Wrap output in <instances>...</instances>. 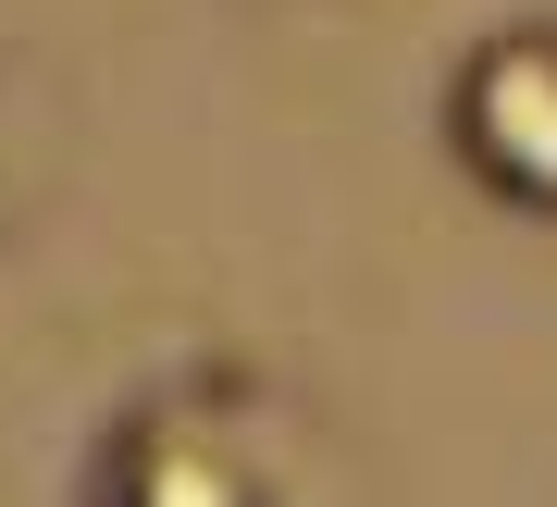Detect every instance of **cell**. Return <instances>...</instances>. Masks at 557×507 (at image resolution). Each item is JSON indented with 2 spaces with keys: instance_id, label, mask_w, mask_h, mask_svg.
I'll use <instances>...</instances> for the list:
<instances>
[{
  "instance_id": "cell-1",
  "label": "cell",
  "mask_w": 557,
  "mask_h": 507,
  "mask_svg": "<svg viewBox=\"0 0 557 507\" xmlns=\"http://www.w3.org/2000/svg\"><path fill=\"white\" fill-rule=\"evenodd\" d=\"M310 409L248 347H174L112 396L75 458V507H310Z\"/></svg>"
},
{
  "instance_id": "cell-2",
  "label": "cell",
  "mask_w": 557,
  "mask_h": 507,
  "mask_svg": "<svg viewBox=\"0 0 557 507\" xmlns=\"http://www.w3.org/2000/svg\"><path fill=\"white\" fill-rule=\"evenodd\" d=\"M434 137L496 211L557 223V13H508L483 38H458L434 87Z\"/></svg>"
},
{
  "instance_id": "cell-3",
  "label": "cell",
  "mask_w": 557,
  "mask_h": 507,
  "mask_svg": "<svg viewBox=\"0 0 557 507\" xmlns=\"http://www.w3.org/2000/svg\"><path fill=\"white\" fill-rule=\"evenodd\" d=\"M62 137H75V99H62V62L50 50H0V260H13V235L38 223V198L62 174Z\"/></svg>"
}]
</instances>
